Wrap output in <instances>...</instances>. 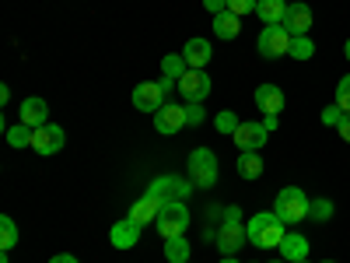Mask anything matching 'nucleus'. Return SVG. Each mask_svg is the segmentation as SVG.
<instances>
[{
	"label": "nucleus",
	"mask_w": 350,
	"mask_h": 263,
	"mask_svg": "<svg viewBox=\"0 0 350 263\" xmlns=\"http://www.w3.org/2000/svg\"><path fill=\"white\" fill-rule=\"evenodd\" d=\"M280 256H284L287 263L308 260V239H305V236H295V231H287L284 242H280Z\"/></svg>",
	"instance_id": "19"
},
{
	"label": "nucleus",
	"mask_w": 350,
	"mask_h": 263,
	"mask_svg": "<svg viewBox=\"0 0 350 263\" xmlns=\"http://www.w3.org/2000/svg\"><path fill=\"white\" fill-rule=\"evenodd\" d=\"M308 218H312V221H329V218H333V203H329L326 197L312 200V203H308Z\"/></svg>",
	"instance_id": "26"
},
{
	"label": "nucleus",
	"mask_w": 350,
	"mask_h": 263,
	"mask_svg": "<svg viewBox=\"0 0 350 263\" xmlns=\"http://www.w3.org/2000/svg\"><path fill=\"white\" fill-rule=\"evenodd\" d=\"M326 263H329V260H326Z\"/></svg>",
	"instance_id": "43"
},
{
	"label": "nucleus",
	"mask_w": 350,
	"mask_h": 263,
	"mask_svg": "<svg viewBox=\"0 0 350 263\" xmlns=\"http://www.w3.org/2000/svg\"><path fill=\"white\" fill-rule=\"evenodd\" d=\"M21 123H28V127H46L49 123V105L42 102V99H25L21 102Z\"/></svg>",
	"instance_id": "18"
},
{
	"label": "nucleus",
	"mask_w": 350,
	"mask_h": 263,
	"mask_svg": "<svg viewBox=\"0 0 350 263\" xmlns=\"http://www.w3.org/2000/svg\"><path fill=\"white\" fill-rule=\"evenodd\" d=\"M308 197H305V190H298V186H284L280 193H277V203H273V214L284 221V225H295V221H301V218H308Z\"/></svg>",
	"instance_id": "2"
},
{
	"label": "nucleus",
	"mask_w": 350,
	"mask_h": 263,
	"mask_svg": "<svg viewBox=\"0 0 350 263\" xmlns=\"http://www.w3.org/2000/svg\"><path fill=\"white\" fill-rule=\"evenodd\" d=\"M295 263H308V260H295Z\"/></svg>",
	"instance_id": "42"
},
{
	"label": "nucleus",
	"mask_w": 350,
	"mask_h": 263,
	"mask_svg": "<svg viewBox=\"0 0 350 263\" xmlns=\"http://www.w3.org/2000/svg\"><path fill=\"white\" fill-rule=\"evenodd\" d=\"M179 92H183L186 102H203V99L211 95V77L203 74V71H186L179 77Z\"/></svg>",
	"instance_id": "11"
},
{
	"label": "nucleus",
	"mask_w": 350,
	"mask_h": 263,
	"mask_svg": "<svg viewBox=\"0 0 350 263\" xmlns=\"http://www.w3.org/2000/svg\"><path fill=\"white\" fill-rule=\"evenodd\" d=\"M284 28L291 36H308V28H312V8L308 4H287V14H284Z\"/></svg>",
	"instance_id": "13"
},
{
	"label": "nucleus",
	"mask_w": 350,
	"mask_h": 263,
	"mask_svg": "<svg viewBox=\"0 0 350 263\" xmlns=\"http://www.w3.org/2000/svg\"><path fill=\"white\" fill-rule=\"evenodd\" d=\"M291 42H295V36H291L284 25H267L259 32V39H256L262 60H280V56H291Z\"/></svg>",
	"instance_id": "4"
},
{
	"label": "nucleus",
	"mask_w": 350,
	"mask_h": 263,
	"mask_svg": "<svg viewBox=\"0 0 350 263\" xmlns=\"http://www.w3.org/2000/svg\"><path fill=\"white\" fill-rule=\"evenodd\" d=\"M262 127H267L270 134H277V116H267V120H262Z\"/></svg>",
	"instance_id": "38"
},
{
	"label": "nucleus",
	"mask_w": 350,
	"mask_h": 263,
	"mask_svg": "<svg viewBox=\"0 0 350 263\" xmlns=\"http://www.w3.org/2000/svg\"><path fill=\"white\" fill-rule=\"evenodd\" d=\"M249 242L256 246V249H280V242H284V221L277 218V214H270V211H262V214H256V218H249Z\"/></svg>",
	"instance_id": "1"
},
{
	"label": "nucleus",
	"mask_w": 350,
	"mask_h": 263,
	"mask_svg": "<svg viewBox=\"0 0 350 263\" xmlns=\"http://www.w3.org/2000/svg\"><path fill=\"white\" fill-rule=\"evenodd\" d=\"M211 56H214V49H211L207 39H189L183 46V60L189 64V71H203V67L211 64Z\"/></svg>",
	"instance_id": "16"
},
{
	"label": "nucleus",
	"mask_w": 350,
	"mask_h": 263,
	"mask_svg": "<svg viewBox=\"0 0 350 263\" xmlns=\"http://www.w3.org/2000/svg\"><path fill=\"white\" fill-rule=\"evenodd\" d=\"M161 208H165V200H158V197H151V193H144L133 208H130V218L137 221V225H154L158 221V214H161Z\"/></svg>",
	"instance_id": "14"
},
{
	"label": "nucleus",
	"mask_w": 350,
	"mask_h": 263,
	"mask_svg": "<svg viewBox=\"0 0 350 263\" xmlns=\"http://www.w3.org/2000/svg\"><path fill=\"white\" fill-rule=\"evenodd\" d=\"M186 71H189V64L183 60V53H179V56H165V77L179 81V77H183Z\"/></svg>",
	"instance_id": "28"
},
{
	"label": "nucleus",
	"mask_w": 350,
	"mask_h": 263,
	"mask_svg": "<svg viewBox=\"0 0 350 263\" xmlns=\"http://www.w3.org/2000/svg\"><path fill=\"white\" fill-rule=\"evenodd\" d=\"M189 183L200 186V190H207L217 183V155L211 148H196L189 155Z\"/></svg>",
	"instance_id": "5"
},
{
	"label": "nucleus",
	"mask_w": 350,
	"mask_h": 263,
	"mask_svg": "<svg viewBox=\"0 0 350 263\" xmlns=\"http://www.w3.org/2000/svg\"><path fill=\"white\" fill-rule=\"evenodd\" d=\"M256 14H259V21H267V25H284L287 0H259V4H256Z\"/></svg>",
	"instance_id": "21"
},
{
	"label": "nucleus",
	"mask_w": 350,
	"mask_h": 263,
	"mask_svg": "<svg viewBox=\"0 0 350 263\" xmlns=\"http://www.w3.org/2000/svg\"><path fill=\"white\" fill-rule=\"evenodd\" d=\"M14 246H18V225H14V218H0V249L11 253Z\"/></svg>",
	"instance_id": "24"
},
{
	"label": "nucleus",
	"mask_w": 350,
	"mask_h": 263,
	"mask_svg": "<svg viewBox=\"0 0 350 263\" xmlns=\"http://www.w3.org/2000/svg\"><path fill=\"white\" fill-rule=\"evenodd\" d=\"M217 130L221 134H235L239 130V116L235 112H217Z\"/></svg>",
	"instance_id": "30"
},
{
	"label": "nucleus",
	"mask_w": 350,
	"mask_h": 263,
	"mask_svg": "<svg viewBox=\"0 0 350 263\" xmlns=\"http://www.w3.org/2000/svg\"><path fill=\"white\" fill-rule=\"evenodd\" d=\"M214 36L217 39H235L239 32H242V18L239 14H231V11H221V14H214Z\"/></svg>",
	"instance_id": "20"
},
{
	"label": "nucleus",
	"mask_w": 350,
	"mask_h": 263,
	"mask_svg": "<svg viewBox=\"0 0 350 263\" xmlns=\"http://www.w3.org/2000/svg\"><path fill=\"white\" fill-rule=\"evenodd\" d=\"M245 239H249V228L242 221H221V228H217V249L224 256H235L245 246Z\"/></svg>",
	"instance_id": "6"
},
{
	"label": "nucleus",
	"mask_w": 350,
	"mask_h": 263,
	"mask_svg": "<svg viewBox=\"0 0 350 263\" xmlns=\"http://www.w3.org/2000/svg\"><path fill=\"white\" fill-rule=\"evenodd\" d=\"M256 105L267 112V116H280V109H284V92L277 84H259L256 88Z\"/></svg>",
	"instance_id": "17"
},
{
	"label": "nucleus",
	"mask_w": 350,
	"mask_h": 263,
	"mask_svg": "<svg viewBox=\"0 0 350 263\" xmlns=\"http://www.w3.org/2000/svg\"><path fill=\"white\" fill-rule=\"evenodd\" d=\"M0 102H4V105L11 102V88H8V84H0Z\"/></svg>",
	"instance_id": "39"
},
{
	"label": "nucleus",
	"mask_w": 350,
	"mask_h": 263,
	"mask_svg": "<svg viewBox=\"0 0 350 263\" xmlns=\"http://www.w3.org/2000/svg\"><path fill=\"white\" fill-rule=\"evenodd\" d=\"M32 127H28V123H18V127H11L8 130V144H11V148H32Z\"/></svg>",
	"instance_id": "25"
},
{
	"label": "nucleus",
	"mask_w": 350,
	"mask_h": 263,
	"mask_svg": "<svg viewBox=\"0 0 350 263\" xmlns=\"http://www.w3.org/2000/svg\"><path fill=\"white\" fill-rule=\"evenodd\" d=\"M154 225H158L161 239H179V236H186V228H189V208L183 200H168Z\"/></svg>",
	"instance_id": "3"
},
{
	"label": "nucleus",
	"mask_w": 350,
	"mask_h": 263,
	"mask_svg": "<svg viewBox=\"0 0 350 263\" xmlns=\"http://www.w3.org/2000/svg\"><path fill=\"white\" fill-rule=\"evenodd\" d=\"M336 130H340V137H343V140H347V144H350V112H347V116H343V123H340V127H336Z\"/></svg>",
	"instance_id": "35"
},
{
	"label": "nucleus",
	"mask_w": 350,
	"mask_h": 263,
	"mask_svg": "<svg viewBox=\"0 0 350 263\" xmlns=\"http://www.w3.org/2000/svg\"><path fill=\"white\" fill-rule=\"evenodd\" d=\"M291 56H295V60H312V56H315V42L308 36H298L295 42H291Z\"/></svg>",
	"instance_id": "27"
},
{
	"label": "nucleus",
	"mask_w": 350,
	"mask_h": 263,
	"mask_svg": "<svg viewBox=\"0 0 350 263\" xmlns=\"http://www.w3.org/2000/svg\"><path fill=\"white\" fill-rule=\"evenodd\" d=\"M148 193L165 200V203L168 200H186L189 197V179H179V175H161V179H154L148 186Z\"/></svg>",
	"instance_id": "8"
},
{
	"label": "nucleus",
	"mask_w": 350,
	"mask_h": 263,
	"mask_svg": "<svg viewBox=\"0 0 350 263\" xmlns=\"http://www.w3.org/2000/svg\"><path fill=\"white\" fill-rule=\"evenodd\" d=\"M239 218H242L239 208H224V221H239Z\"/></svg>",
	"instance_id": "37"
},
{
	"label": "nucleus",
	"mask_w": 350,
	"mask_h": 263,
	"mask_svg": "<svg viewBox=\"0 0 350 263\" xmlns=\"http://www.w3.org/2000/svg\"><path fill=\"white\" fill-rule=\"evenodd\" d=\"M140 228H144V225H137L133 218H123V221L112 225L109 239H112L116 249H130V246H137V239H140Z\"/></svg>",
	"instance_id": "15"
},
{
	"label": "nucleus",
	"mask_w": 350,
	"mask_h": 263,
	"mask_svg": "<svg viewBox=\"0 0 350 263\" xmlns=\"http://www.w3.org/2000/svg\"><path fill=\"white\" fill-rule=\"evenodd\" d=\"M186 112H189V123H200V120H203V109H200L196 102H189V109H186Z\"/></svg>",
	"instance_id": "34"
},
{
	"label": "nucleus",
	"mask_w": 350,
	"mask_h": 263,
	"mask_svg": "<svg viewBox=\"0 0 350 263\" xmlns=\"http://www.w3.org/2000/svg\"><path fill=\"white\" fill-rule=\"evenodd\" d=\"M189 123V112L183 109V105H161L158 112H154V130L158 134H179L183 127Z\"/></svg>",
	"instance_id": "10"
},
{
	"label": "nucleus",
	"mask_w": 350,
	"mask_h": 263,
	"mask_svg": "<svg viewBox=\"0 0 350 263\" xmlns=\"http://www.w3.org/2000/svg\"><path fill=\"white\" fill-rule=\"evenodd\" d=\"M343 56H347V60H350V39H347V46H343Z\"/></svg>",
	"instance_id": "40"
},
{
	"label": "nucleus",
	"mask_w": 350,
	"mask_h": 263,
	"mask_svg": "<svg viewBox=\"0 0 350 263\" xmlns=\"http://www.w3.org/2000/svg\"><path fill=\"white\" fill-rule=\"evenodd\" d=\"M239 175H242V179H259V175H262V158H259L256 151H242V158H239Z\"/></svg>",
	"instance_id": "23"
},
{
	"label": "nucleus",
	"mask_w": 350,
	"mask_h": 263,
	"mask_svg": "<svg viewBox=\"0 0 350 263\" xmlns=\"http://www.w3.org/2000/svg\"><path fill=\"white\" fill-rule=\"evenodd\" d=\"M49 263H77V256H70V253H56Z\"/></svg>",
	"instance_id": "36"
},
{
	"label": "nucleus",
	"mask_w": 350,
	"mask_h": 263,
	"mask_svg": "<svg viewBox=\"0 0 350 263\" xmlns=\"http://www.w3.org/2000/svg\"><path fill=\"white\" fill-rule=\"evenodd\" d=\"M64 148V130L56 127V123H46V127H36V134H32V151L36 155H56Z\"/></svg>",
	"instance_id": "9"
},
{
	"label": "nucleus",
	"mask_w": 350,
	"mask_h": 263,
	"mask_svg": "<svg viewBox=\"0 0 350 263\" xmlns=\"http://www.w3.org/2000/svg\"><path fill=\"white\" fill-rule=\"evenodd\" d=\"M203 8L211 14H221V11H228V0H203Z\"/></svg>",
	"instance_id": "33"
},
{
	"label": "nucleus",
	"mask_w": 350,
	"mask_h": 263,
	"mask_svg": "<svg viewBox=\"0 0 350 263\" xmlns=\"http://www.w3.org/2000/svg\"><path fill=\"white\" fill-rule=\"evenodd\" d=\"M165 88L158 84V81H144V84H137L133 88V105L140 109V112H158L161 105H165Z\"/></svg>",
	"instance_id": "7"
},
{
	"label": "nucleus",
	"mask_w": 350,
	"mask_h": 263,
	"mask_svg": "<svg viewBox=\"0 0 350 263\" xmlns=\"http://www.w3.org/2000/svg\"><path fill=\"white\" fill-rule=\"evenodd\" d=\"M256 4H259V0H228V11L239 14V18H245L249 11H256Z\"/></svg>",
	"instance_id": "32"
},
{
	"label": "nucleus",
	"mask_w": 350,
	"mask_h": 263,
	"mask_svg": "<svg viewBox=\"0 0 350 263\" xmlns=\"http://www.w3.org/2000/svg\"><path fill=\"white\" fill-rule=\"evenodd\" d=\"M336 105H340L343 112H350V74L340 77V84H336Z\"/></svg>",
	"instance_id": "29"
},
{
	"label": "nucleus",
	"mask_w": 350,
	"mask_h": 263,
	"mask_svg": "<svg viewBox=\"0 0 350 263\" xmlns=\"http://www.w3.org/2000/svg\"><path fill=\"white\" fill-rule=\"evenodd\" d=\"M267 137H270V130L262 123H239V130L231 134V140L239 144V151H259L267 144Z\"/></svg>",
	"instance_id": "12"
},
{
	"label": "nucleus",
	"mask_w": 350,
	"mask_h": 263,
	"mask_svg": "<svg viewBox=\"0 0 350 263\" xmlns=\"http://www.w3.org/2000/svg\"><path fill=\"white\" fill-rule=\"evenodd\" d=\"M165 256H168V263H189V239L186 236L165 239Z\"/></svg>",
	"instance_id": "22"
},
{
	"label": "nucleus",
	"mask_w": 350,
	"mask_h": 263,
	"mask_svg": "<svg viewBox=\"0 0 350 263\" xmlns=\"http://www.w3.org/2000/svg\"><path fill=\"white\" fill-rule=\"evenodd\" d=\"M343 116H347V112L333 102V105H326V109H323V123H326V127H340V123H343Z\"/></svg>",
	"instance_id": "31"
},
{
	"label": "nucleus",
	"mask_w": 350,
	"mask_h": 263,
	"mask_svg": "<svg viewBox=\"0 0 350 263\" xmlns=\"http://www.w3.org/2000/svg\"><path fill=\"white\" fill-rule=\"evenodd\" d=\"M221 263H239V260H235V256H224V260H221Z\"/></svg>",
	"instance_id": "41"
}]
</instances>
